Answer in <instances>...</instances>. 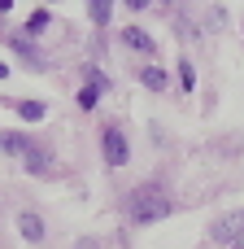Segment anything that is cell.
<instances>
[{"label":"cell","mask_w":244,"mask_h":249,"mask_svg":"<svg viewBox=\"0 0 244 249\" xmlns=\"http://www.w3.org/2000/svg\"><path fill=\"white\" fill-rule=\"evenodd\" d=\"M175 214V201L162 193V188H135L131 193V201H127V219L135 223V228H148V223H162V219H170Z\"/></svg>","instance_id":"1"},{"label":"cell","mask_w":244,"mask_h":249,"mask_svg":"<svg viewBox=\"0 0 244 249\" xmlns=\"http://www.w3.org/2000/svg\"><path fill=\"white\" fill-rule=\"evenodd\" d=\"M100 149H105V162H109L114 171L131 162V149H127V136H122V127H105V136H100Z\"/></svg>","instance_id":"2"},{"label":"cell","mask_w":244,"mask_h":249,"mask_svg":"<svg viewBox=\"0 0 244 249\" xmlns=\"http://www.w3.org/2000/svg\"><path fill=\"white\" fill-rule=\"evenodd\" d=\"M236 236H244V214L236 210V214H223L218 223H214V241L218 245H231Z\"/></svg>","instance_id":"3"},{"label":"cell","mask_w":244,"mask_h":249,"mask_svg":"<svg viewBox=\"0 0 244 249\" xmlns=\"http://www.w3.org/2000/svg\"><path fill=\"white\" fill-rule=\"evenodd\" d=\"M122 44L135 48L140 57H157V39H153L148 31H140V26H127V31H122Z\"/></svg>","instance_id":"4"},{"label":"cell","mask_w":244,"mask_h":249,"mask_svg":"<svg viewBox=\"0 0 244 249\" xmlns=\"http://www.w3.org/2000/svg\"><path fill=\"white\" fill-rule=\"evenodd\" d=\"M17 232H22L31 245H39V241H44V219H39L35 210H22V214H17Z\"/></svg>","instance_id":"5"},{"label":"cell","mask_w":244,"mask_h":249,"mask_svg":"<svg viewBox=\"0 0 244 249\" xmlns=\"http://www.w3.org/2000/svg\"><path fill=\"white\" fill-rule=\"evenodd\" d=\"M48 162H52V153H48V149H39V144L31 140V149H26V158H22V166H26L31 175H44V171H48Z\"/></svg>","instance_id":"6"},{"label":"cell","mask_w":244,"mask_h":249,"mask_svg":"<svg viewBox=\"0 0 244 249\" xmlns=\"http://www.w3.org/2000/svg\"><path fill=\"white\" fill-rule=\"evenodd\" d=\"M140 83H144L148 92H166V88H170V74H166L162 66H144V70H140Z\"/></svg>","instance_id":"7"},{"label":"cell","mask_w":244,"mask_h":249,"mask_svg":"<svg viewBox=\"0 0 244 249\" xmlns=\"http://www.w3.org/2000/svg\"><path fill=\"white\" fill-rule=\"evenodd\" d=\"M26 149H31V140L22 136V131H9V136H0V153H9V158H26Z\"/></svg>","instance_id":"8"},{"label":"cell","mask_w":244,"mask_h":249,"mask_svg":"<svg viewBox=\"0 0 244 249\" xmlns=\"http://www.w3.org/2000/svg\"><path fill=\"white\" fill-rule=\"evenodd\" d=\"M109 9H114V0H87V18L96 26H109Z\"/></svg>","instance_id":"9"},{"label":"cell","mask_w":244,"mask_h":249,"mask_svg":"<svg viewBox=\"0 0 244 249\" xmlns=\"http://www.w3.org/2000/svg\"><path fill=\"white\" fill-rule=\"evenodd\" d=\"M13 109H17V114H22V118H26V123H39V118H44V114H48V109H44V105H39V101H17V105H13Z\"/></svg>","instance_id":"10"},{"label":"cell","mask_w":244,"mask_h":249,"mask_svg":"<svg viewBox=\"0 0 244 249\" xmlns=\"http://www.w3.org/2000/svg\"><path fill=\"white\" fill-rule=\"evenodd\" d=\"M48 22H52V18H48V9H35V13L26 18V35H39V31H48Z\"/></svg>","instance_id":"11"},{"label":"cell","mask_w":244,"mask_h":249,"mask_svg":"<svg viewBox=\"0 0 244 249\" xmlns=\"http://www.w3.org/2000/svg\"><path fill=\"white\" fill-rule=\"evenodd\" d=\"M179 83H183V92H192V88H196V70H192V61H188V57L179 61Z\"/></svg>","instance_id":"12"},{"label":"cell","mask_w":244,"mask_h":249,"mask_svg":"<svg viewBox=\"0 0 244 249\" xmlns=\"http://www.w3.org/2000/svg\"><path fill=\"white\" fill-rule=\"evenodd\" d=\"M13 53H22V57H26L31 66H39V53H35V48H31L26 39H13Z\"/></svg>","instance_id":"13"},{"label":"cell","mask_w":244,"mask_h":249,"mask_svg":"<svg viewBox=\"0 0 244 249\" xmlns=\"http://www.w3.org/2000/svg\"><path fill=\"white\" fill-rule=\"evenodd\" d=\"M122 4H127V9H144L148 0H122Z\"/></svg>","instance_id":"14"},{"label":"cell","mask_w":244,"mask_h":249,"mask_svg":"<svg viewBox=\"0 0 244 249\" xmlns=\"http://www.w3.org/2000/svg\"><path fill=\"white\" fill-rule=\"evenodd\" d=\"M9 4H13V0H0V13H9Z\"/></svg>","instance_id":"15"},{"label":"cell","mask_w":244,"mask_h":249,"mask_svg":"<svg viewBox=\"0 0 244 249\" xmlns=\"http://www.w3.org/2000/svg\"><path fill=\"white\" fill-rule=\"evenodd\" d=\"M166 4H170V0H166Z\"/></svg>","instance_id":"16"}]
</instances>
